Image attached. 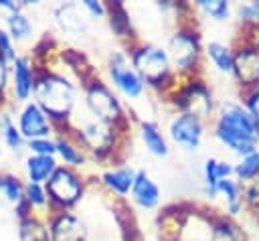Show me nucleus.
Listing matches in <instances>:
<instances>
[{"label":"nucleus","instance_id":"obj_9","mask_svg":"<svg viewBox=\"0 0 259 241\" xmlns=\"http://www.w3.org/2000/svg\"><path fill=\"white\" fill-rule=\"evenodd\" d=\"M243 36L235 38L233 45V73L231 79L237 85L239 93L249 91L259 85V51L253 43L255 30H241Z\"/></svg>","mask_w":259,"mask_h":241},{"label":"nucleus","instance_id":"obj_25","mask_svg":"<svg viewBox=\"0 0 259 241\" xmlns=\"http://www.w3.org/2000/svg\"><path fill=\"white\" fill-rule=\"evenodd\" d=\"M16 241H51L49 223L42 213H30L16 221Z\"/></svg>","mask_w":259,"mask_h":241},{"label":"nucleus","instance_id":"obj_34","mask_svg":"<svg viewBox=\"0 0 259 241\" xmlns=\"http://www.w3.org/2000/svg\"><path fill=\"white\" fill-rule=\"evenodd\" d=\"M12 105L10 101V65L0 57V109Z\"/></svg>","mask_w":259,"mask_h":241},{"label":"nucleus","instance_id":"obj_2","mask_svg":"<svg viewBox=\"0 0 259 241\" xmlns=\"http://www.w3.org/2000/svg\"><path fill=\"white\" fill-rule=\"evenodd\" d=\"M59 132L69 134L85 150L91 164H99L101 168L119 164V152L123 150V144L130 140V136L121 134L115 126H109L87 115L81 107H77L73 119Z\"/></svg>","mask_w":259,"mask_h":241},{"label":"nucleus","instance_id":"obj_15","mask_svg":"<svg viewBox=\"0 0 259 241\" xmlns=\"http://www.w3.org/2000/svg\"><path fill=\"white\" fill-rule=\"evenodd\" d=\"M16 126L20 130L24 142L36 140V138H55V134H57V126L32 99L18 107Z\"/></svg>","mask_w":259,"mask_h":241},{"label":"nucleus","instance_id":"obj_28","mask_svg":"<svg viewBox=\"0 0 259 241\" xmlns=\"http://www.w3.org/2000/svg\"><path fill=\"white\" fill-rule=\"evenodd\" d=\"M192 6L196 10V16H202L217 24L229 22L235 12V4L229 0H196Z\"/></svg>","mask_w":259,"mask_h":241},{"label":"nucleus","instance_id":"obj_32","mask_svg":"<svg viewBox=\"0 0 259 241\" xmlns=\"http://www.w3.org/2000/svg\"><path fill=\"white\" fill-rule=\"evenodd\" d=\"M24 200L28 203V207L34 213H47L49 211V194H47V186L45 184H36V182H26L24 180Z\"/></svg>","mask_w":259,"mask_h":241},{"label":"nucleus","instance_id":"obj_40","mask_svg":"<svg viewBox=\"0 0 259 241\" xmlns=\"http://www.w3.org/2000/svg\"><path fill=\"white\" fill-rule=\"evenodd\" d=\"M257 219H259V215H257Z\"/></svg>","mask_w":259,"mask_h":241},{"label":"nucleus","instance_id":"obj_30","mask_svg":"<svg viewBox=\"0 0 259 241\" xmlns=\"http://www.w3.org/2000/svg\"><path fill=\"white\" fill-rule=\"evenodd\" d=\"M233 178L241 184L259 180V148L233 162Z\"/></svg>","mask_w":259,"mask_h":241},{"label":"nucleus","instance_id":"obj_26","mask_svg":"<svg viewBox=\"0 0 259 241\" xmlns=\"http://www.w3.org/2000/svg\"><path fill=\"white\" fill-rule=\"evenodd\" d=\"M57 166H59V162H57L55 156H34V154H28L24 158V178H26V182L47 184V180L53 176Z\"/></svg>","mask_w":259,"mask_h":241},{"label":"nucleus","instance_id":"obj_21","mask_svg":"<svg viewBox=\"0 0 259 241\" xmlns=\"http://www.w3.org/2000/svg\"><path fill=\"white\" fill-rule=\"evenodd\" d=\"M204 63L212 67L214 73L231 77L233 73V45L221 38L204 41Z\"/></svg>","mask_w":259,"mask_h":241},{"label":"nucleus","instance_id":"obj_6","mask_svg":"<svg viewBox=\"0 0 259 241\" xmlns=\"http://www.w3.org/2000/svg\"><path fill=\"white\" fill-rule=\"evenodd\" d=\"M164 101L174 111L196 115L206 124L212 122V117L217 113V105H219V99L214 97L212 87L206 83V79L202 75L180 79L176 89L170 91L164 97Z\"/></svg>","mask_w":259,"mask_h":241},{"label":"nucleus","instance_id":"obj_23","mask_svg":"<svg viewBox=\"0 0 259 241\" xmlns=\"http://www.w3.org/2000/svg\"><path fill=\"white\" fill-rule=\"evenodd\" d=\"M217 200L221 203V211L233 219H239L247 209H245V198H243V184L235 178H225L219 182V196Z\"/></svg>","mask_w":259,"mask_h":241},{"label":"nucleus","instance_id":"obj_31","mask_svg":"<svg viewBox=\"0 0 259 241\" xmlns=\"http://www.w3.org/2000/svg\"><path fill=\"white\" fill-rule=\"evenodd\" d=\"M233 18L237 20L241 30H257L259 28V0L237 2Z\"/></svg>","mask_w":259,"mask_h":241},{"label":"nucleus","instance_id":"obj_16","mask_svg":"<svg viewBox=\"0 0 259 241\" xmlns=\"http://www.w3.org/2000/svg\"><path fill=\"white\" fill-rule=\"evenodd\" d=\"M204 227L208 241H249V235L239 219H233L217 209L204 211Z\"/></svg>","mask_w":259,"mask_h":241},{"label":"nucleus","instance_id":"obj_5","mask_svg":"<svg viewBox=\"0 0 259 241\" xmlns=\"http://www.w3.org/2000/svg\"><path fill=\"white\" fill-rule=\"evenodd\" d=\"M172 69L180 79L198 77L202 75L204 67V38L196 24V10L194 16L174 24L166 45H164Z\"/></svg>","mask_w":259,"mask_h":241},{"label":"nucleus","instance_id":"obj_39","mask_svg":"<svg viewBox=\"0 0 259 241\" xmlns=\"http://www.w3.org/2000/svg\"><path fill=\"white\" fill-rule=\"evenodd\" d=\"M253 43H255V47H257V51H259V28L253 32Z\"/></svg>","mask_w":259,"mask_h":241},{"label":"nucleus","instance_id":"obj_35","mask_svg":"<svg viewBox=\"0 0 259 241\" xmlns=\"http://www.w3.org/2000/svg\"><path fill=\"white\" fill-rule=\"evenodd\" d=\"M239 101L245 105V109L251 113L253 122H255L257 128H259V85L253 87V89H249V91L239 93Z\"/></svg>","mask_w":259,"mask_h":241},{"label":"nucleus","instance_id":"obj_27","mask_svg":"<svg viewBox=\"0 0 259 241\" xmlns=\"http://www.w3.org/2000/svg\"><path fill=\"white\" fill-rule=\"evenodd\" d=\"M0 142L12 154H22L26 150V142L16 126V117L8 109H0Z\"/></svg>","mask_w":259,"mask_h":241},{"label":"nucleus","instance_id":"obj_17","mask_svg":"<svg viewBox=\"0 0 259 241\" xmlns=\"http://www.w3.org/2000/svg\"><path fill=\"white\" fill-rule=\"evenodd\" d=\"M127 200L140 211H156L162 205V188L146 168H138Z\"/></svg>","mask_w":259,"mask_h":241},{"label":"nucleus","instance_id":"obj_19","mask_svg":"<svg viewBox=\"0 0 259 241\" xmlns=\"http://www.w3.org/2000/svg\"><path fill=\"white\" fill-rule=\"evenodd\" d=\"M233 178V162L219 156H208L202 162V186L200 192L206 200L214 203L219 196V182Z\"/></svg>","mask_w":259,"mask_h":241},{"label":"nucleus","instance_id":"obj_24","mask_svg":"<svg viewBox=\"0 0 259 241\" xmlns=\"http://www.w3.org/2000/svg\"><path fill=\"white\" fill-rule=\"evenodd\" d=\"M4 28L12 36V41L16 43V47L30 43L32 36H34V20L30 18V14L24 8L6 14L4 16Z\"/></svg>","mask_w":259,"mask_h":241},{"label":"nucleus","instance_id":"obj_12","mask_svg":"<svg viewBox=\"0 0 259 241\" xmlns=\"http://www.w3.org/2000/svg\"><path fill=\"white\" fill-rule=\"evenodd\" d=\"M49 237L51 241H91L89 223L85 215L75 211H49Z\"/></svg>","mask_w":259,"mask_h":241},{"label":"nucleus","instance_id":"obj_37","mask_svg":"<svg viewBox=\"0 0 259 241\" xmlns=\"http://www.w3.org/2000/svg\"><path fill=\"white\" fill-rule=\"evenodd\" d=\"M83 10L87 12V16L91 18V22H101L105 20L107 14V4L103 0H81Z\"/></svg>","mask_w":259,"mask_h":241},{"label":"nucleus","instance_id":"obj_33","mask_svg":"<svg viewBox=\"0 0 259 241\" xmlns=\"http://www.w3.org/2000/svg\"><path fill=\"white\" fill-rule=\"evenodd\" d=\"M26 152L34 156H55L57 158V144L55 138H36L26 142Z\"/></svg>","mask_w":259,"mask_h":241},{"label":"nucleus","instance_id":"obj_36","mask_svg":"<svg viewBox=\"0 0 259 241\" xmlns=\"http://www.w3.org/2000/svg\"><path fill=\"white\" fill-rule=\"evenodd\" d=\"M18 47H16V43L12 41V36L6 32V28L4 26H0V57L8 63V65H12V61L18 57Z\"/></svg>","mask_w":259,"mask_h":241},{"label":"nucleus","instance_id":"obj_18","mask_svg":"<svg viewBox=\"0 0 259 241\" xmlns=\"http://www.w3.org/2000/svg\"><path fill=\"white\" fill-rule=\"evenodd\" d=\"M136 128H138V136L142 140V146L150 156H154V158H168L170 156V152H172L170 140L156 119L138 117Z\"/></svg>","mask_w":259,"mask_h":241},{"label":"nucleus","instance_id":"obj_10","mask_svg":"<svg viewBox=\"0 0 259 241\" xmlns=\"http://www.w3.org/2000/svg\"><path fill=\"white\" fill-rule=\"evenodd\" d=\"M206 122H202L196 115L190 113H182V111H172L168 124H166V136L172 144H176L178 148L186 150V152H198L200 146L206 140V132H208Z\"/></svg>","mask_w":259,"mask_h":241},{"label":"nucleus","instance_id":"obj_3","mask_svg":"<svg viewBox=\"0 0 259 241\" xmlns=\"http://www.w3.org/2000/svg\"><path fill=\"white\" fill-rule=\"evenodd\" d=\"M123 49L127 51V57H130L134 69L138 71V75L142 77V81L148 89L156 91L162 97H166L170 91L176 89L180 77L174 73L164 45L136 38L132 45H127Z\"/></svg>","mask_w":259,"mask_h":241},{"label":"nucleus","instance_id":"obj_22","mask_svg":"<svg viewBox=\"0 0 259 241\" xmlns=\"http://www.w3.org/2000/svg\"><path fill=\"white\" fill-rule=\"evenodd\" d=\"M55 144H57V162L75 170H83L87 164H91L89 156L85 154V150L65 132H57L55 134Z\"/></svg>","mask_w":259,"mask_h":241},{"label":"nucleus","instance_id":"obj_20","mask_svg":"<svg viewBox=\"0 0 259 241\" xmlns=\"http://www.w3.org/2000/svg\"><path fill=\"white\" fill-rule=\"evenodd\" d=\"M105 4H107L105 22H107L109 30H111L113 36L121 43V47L132 45L138 36H136L134 20H132V14H130L125 2H123V0H111V2H105Z\"/></svg>","mask_w":259,"mask_h":241},{"label":"nucleus","instance_id":"obj_11","mask_svg":"<svg viewBox=\"0 0 259 241\" xmlns=\"http://www.w3.org/2000/svg\"><path fill=\"white\" fill-rule=\"evenodd\" d=\"M51 22L59 34H65L69 38H85L91 34V26H93L81 2L75 0L59 2L51 6Z\"/></svg>","mask_w":259,"mask_h":241},{"label":"nucleus","instance_id":"obj_38","mask_svg":"<svg viewBox=\"0 0 259 241\" xmlns=\"http://www.w3.org/2000/svg\"><path fill=\"white\" fill-rule=\"evenodd\" d=\"M190 215H192V213H190ZM186 223H188V221H186ZM176 241H208V239H206V227H204L202 233H188V229H186V225H184V229H182V233L178 235Z\"/></svg>","mask_w":259,"mask_h":241},{"label":"nucleus","instance_id":"obj_7","mask_svg":"<svg viewBox=\"0 0 259 241\" xmlns=\"http://www.w3.org/2000/svg\"><path fill=\"white\" fill-rule=\"evenodd\" d=\"M45 186L49 194V211H75L85 200L91 180H87L83 170L59 164Z\"/></svg>","mask_w":259,"mask_h":241},{"label":"nucleus","instance_id":"obj_4","mask_svg":"<svg viewBox=\"0 0 259 241\" xmlns=\"http://www.w3.org/2000/svg\"><path fill=\"white\" fill-rule=\"evenodd\" d=\"M79 107L109 126H115L121 134L132 136V128L138 122V117H132L130 105L109 87V83L103 79V75H95L81 87V101Z\"/></svg>","mask_w":259,"mask_h":241},{"label":"nucleus","instance_id":"obj_1","mask_svg":"<svg viewBox=\"0 0 259 241\" xmlns=\"http://www.w3.org/2000/svg\"><path fill=\"white\" fill-rule=\"evenodd\" d=\"M34 65L36 77L32 87V101L51 117L59 132L73 119L81 101V87L75 83V79H71L51 61Z\"/></svg>","mask_w":259,"mask_h":241},{"label":"nucleus","instance_id":"obj_29","mask_svg":"<svg viewBox=\"0 0 259 241\" xmlns=\"http://www.w3.org/2000/svg\"><path fill=\"white\" fill-rule=\"evenodd\" d=\"M0 200L10 207V213L24 200V180L12 172H0Z\"/></svg>","mask_w":259,"mask_h":241},{"label":"nucleus","instance_id":"obj_13","mask_svg":"<svg viewBox=\"0 0 259 241\" xmlns=\"http://www.w3.org/2000/svg\"><path fill=\"white\" fill-rule=\"evenodd\" d=\"M136 172H138V168L127 164V162L103 166L95 174V184L103 192H107L109 196L127 200V196L132 192V186H134V180H136Z\"/></svg>","mask_w":259,"mask_h":241},{"label":"nucleus","instance_id":"obj_8","mask_svg":"<svg viewBox=\"0 0 259 241\" xmlns=\"http://www.w3.org/2000/svg\"><path fill=\"white\" fill-rule=\"evenodd\" d=\"M103 71H105L103 79L127 105H130V101H138L148 93V87L144 85L142 77L134 69V65L127 57V51L123 47L111 49L107 53Z\"/></svg>","mask_w":259,"mask_h":241},{"label":"nucleus","instance_id":"obj_14","mask_svg":"<svg viewBox=\"0 0 259 241\" xmlns=\"http://www.w3.org/2000/svg\"><path fill=\"white\" fill-rule=\"evenodd\" d=\"M36 77V65L30 53H18L10 65V101L12 105L26 103L32 99V87Z\"/></svg>","mask_w":259,"mask_h":241}]
</instances>
